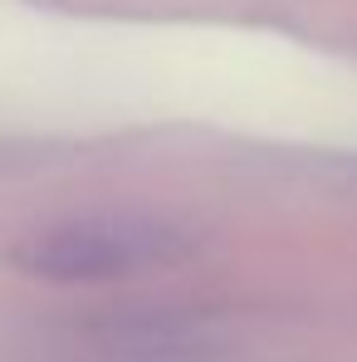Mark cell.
Returning a JSON list of instances; mask_svg holds the SVG:
<instances>
[{"label": "cell", "mask_w": 357, "mask_h": 362, "mask_svg": "<svg viewBox=\"0 0 357 362\" xmlns=\"http://www.w3.org/2000/svg\"><path fill=\"white\" fill-rule=\"evenodd\" d=\"M181 255H186V235L177 226L157 216L108 211V216H78L30 235L15 250V264L54 284H98V279H122L152 264H172Z\"/></svg>", "instance_id": "cell-1"}]
</instances>
